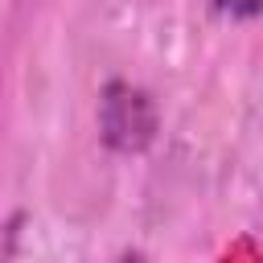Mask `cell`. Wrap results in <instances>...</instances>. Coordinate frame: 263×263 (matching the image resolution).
I'll return each mask as SVG.
<instances>
[{"label": "cell", "instance_id": "1", "mask_svg": "<svg viewBox=\"0 0 263 263\" xmlns=\"http://www.w3.org/2000/svg\"><path fill=\"white\" fill-rule=\"evenodd\" d=\"M218 8L230 16H255V12H263V0H218Z\"/></svg>", "mask_w": 263, "mask_h": 263}, {"label": "cell", "instance_id": "2", "mask_svg": "<svg viewBox=\"0 0 263 263\" xmlns=\"http://www.w3.org/2000/svg\"><path fill=\"white\" fill-rule=\"evenodd\" d=\"M119 263H140V259H119Z\"/></svg>", "mask_w": 263, "mask_h": 263}]
</instances>
